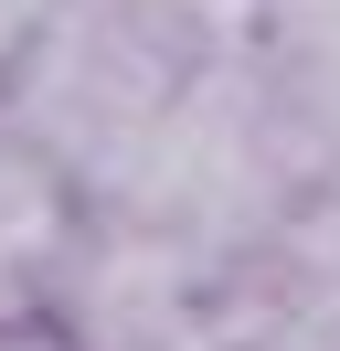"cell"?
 <instances>
[{
  "label": "cell",
  "mask_w": 340,
  "mask_h": 351,
  "mask_svg": "<svg viewBox=\"0 0 340 351\" xmlns=\"http://www.w3.org/2000/svg\"><path fill=\"white\" fill-rule=\"evenodd\" d=\"M191 64H202V43L160 0H53L32 43L0 64V128L96 202Z\"/></svg>",
  "instance_id": "obj_1"
},
{
  "label": "cell",
  "mask_w": 340,
  "mask_h": 351,
  "mask_svg": "<svg viewBox=\"0 0 340 351\" xmlns=\"http://www.w3.org/2000/svg\"><path fill=\"white\" fill-rule=\"evenodd\" d=\"M212 287H223V266H212L202 245L85 202L64 266L42 277V308H53V341L64 351H149V341H170L181 319H202Z\"/></svg>",
  "instance_id": "obj_2"
},
{
  "label": "cell",
  "mask_w": 340,
  "mask_h": 351,
  "mask_svg": "<svg viewBox=\"0 0 340 351\" xmlns=\"http://www.w3.org/2000/svg\"><path fill=\"white\" fill-rule=\"evenodd\" d=\"M75 223H85V192L42 149H21V138L0 128V330H21L42 308V277L64 266Z\"/></svg>",
  "instance_id": "obj_3"
},
{
  "label": "cell",
  "mask_w": 340,
  "mask_h": 351,
  "mask_svg": "<svg viewBox=\"0 0 340 351\" xmlns=\"http://www.w3.org/2000/svg\"><path fill=\"white\" fill-rule=\"evenodd\" d=\"M266 75H340V0H266Z\"/></svg>",
  "instance_id": "obj_4"
},
{
  "label": "cell",
  "mask_w": 340,
  "mask_h": 351,
  "mask_svg": "<svg viewBox=\"0 0 340 351\" xmlns=\"http://www.w3.org/2000/svg\"><path fill=\"white\" fill-rule=\"evenodd\" d=\"M149 351H234V330H223V319H212V308H202V319H181V330H170V341H149Z\"/></svg>",
  "instance_id": "obj_5"
}]
</instances>
